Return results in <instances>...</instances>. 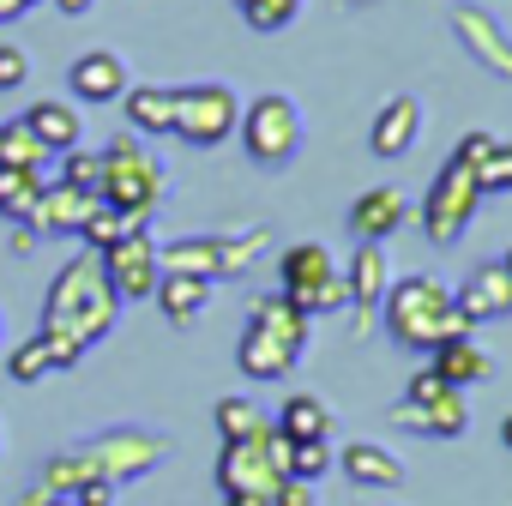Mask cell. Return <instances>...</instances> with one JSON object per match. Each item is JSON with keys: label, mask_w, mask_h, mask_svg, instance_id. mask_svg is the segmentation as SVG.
<instances>
[{"label": "cell", "mask_w": 512, "mask_h": 506, "mask_svg": "<svg viewBox=\"0 0 512 506\" xmlns=\"http://www.w3.org/2000/svg\"><path fill=\"white\" fill-rule=\"evenodd\" d=\"M115 320H121V296L109 290L103 260H97L91 247L73 253V260L55 272L49 296H43V332H61V338H73L79 350H97V344L115 332Z\"/></svg>", "instance_id": "obj_1"}, {"label": "cell", "mask_w": 512, "mask_h": 506, "mask_svg": "<svg viewBox=\"0 0 512 506\" xmlns=\"http://www.w3.org/2000/svg\"><path fill=\"white\" fill-rule=\"evenodd\" d=\"M308 332H314V320L290 302V296H253V308H247V326H241V338H235V368L247 374V380H290L296 374V362L308 356Z\"/></svg>", "instance_id": "obj_2"}, {"label": "cell", "mask_w": 512, "mask_h": 506, "mask_svg": "<svg viewBox=\"0 0 512 506\" xmlns=\"http://www.w3.org/2000/svg\"><path fill=\"white\" fill-rule=\"evenodd\" d=\"M380 326H386V338H392L398 350H410V356H434L446 338L470 332L464 314H458V302H452V290H446L434 272L392 278V290H386V302H380Z\"/></svg>", "instance_id": "obj_3"}, {"label": "cell", "mask_w": 512, "mask_h": 506, "mask_svg": "<svg viewBox=\"0 0 512 506\" xmlns=\"http://www.w3.org/2000/svg\"><path fill=\"white\" fill-rule=\"evenodd\" d=\"M266 223H247V229H217V235H181L169 247H157L163 272H187V278H205V284H223V278H241L266 247Z\"/></svg>", "instance_id": "obj_4"}, {"label": "cell", "mask_w": 512, "mask_h": 506, "mask_svg": "<svg viewBox=\"0 0 512 506\" xmlns=\"http://www.w3.org/2000/svg\"><path fill=\"white\" fill-rule=\"evenodd\" d=\"M163 193H169V175L145 151V139L139 133H115L103 145V205H121L133 217H157Z\"/></svg>", "instance_id": "obj_5"}, {"label": "cell", "mask_w": 512, "mask_h": 506, "mask_svg": "<svg viewBox=\"0 0 512 506\" xmlns=\"http://www.w3.org/2000/svg\"><path fill=\"white\" fill-rule=\"evenodd\" d=\"M241 145L247 157L260 163V169H290L302 157V139H308V121H302V103L284 97V91H266V97H253L241 103Z\"/></svg>", "instance_id": "obj_6"}, {"label": "cell", "mask_w": 512, "mask_h": 506, "mask_svg": "<svg viewBox=\"0 0 512 506\" xmlns=\"http://www.w3.org/2000/svg\"><path fill=\"white\" fill-rule=\"evenodd\" d=\"M278 296H290L308 320L320 314H338L350 296H344V266L332 260L326 241H290L278 253Z\"/></svg>", "instance_id": "obj_7"}, {"label": "cell", "mask_w": 512, "mask_h": 506, "mask_svg": "<svg viewBox=\"0 0 512 506\" xmlns=\"http://www.w3.org/2000/svg\"><path fill=\"white\" fill-rule=\"evenodd\" d=\"M392 422L410 428V434H428V440H458V434L470 428V404H464V392L446 386L434 368H416L410 386H404V398L392 404Z\"/></svg>", "instance_id": "obj_8"}, {"label": "cell", "mask_w": 512, "mask_h": 506, "mask_svg": "<svg viewBox=\"0 0 512 506\" xmlns=\"http://www.w3.org/2000/svg\"><path fill=\"white\" fill-rule=\"evenodd\" d=\"M476 211H482L476 175H470L458 157H446V163L434 169L428 193H422V235H428L434 247H452V241H464V229L476 223Z\"/></svg>", "instance_id": "obj_9"}, {"label": "cell", "mask_w": 512, "mask_h": 506, "mask_svg": "<svg viewBox=\"0 0 512 506\" xmlns=\"http://www.w3.org/2000/svg\"><path fill=\"white\" fill-rule=\"evenodd\" d=\"M235 127H241V97H235L223 79L175 85V139H187V145L211 151V145H223Z\"/></svg>", "instance_id": "obj_10"}, {"label": "cell", "mask_w": 512, "mask_h": 506, "mask_svg": "<svg viewBox=\"0 0 512 506\" xmlns=\"http://www.w3.org/2000/svg\"><path fill=\"white\" fill-rule=\"evenodd\" d=\"M85 452H91V464H97V476H103L109 488H127V482L151 476V470L169 458V434L139 428V422H121V428L91 434V440H85Z\"/></svg>", "instance_id": "obj_11"}, {"label": "cell", "mask_w": 512, "mask_h": 506, "mask_svg": "<svg viewBox=\"0 0 512 506\" xmlns=\"http://www.w3.org/2000/svg\"><path fill=\"white\" fill-rule=\"evenodd\" d=\"M284 452H290V440L278 428L253 434V440H223V452H217V488L223 494H278Z\"/></svg>", "instance_id": "obj_12"}, {"label": "cell", "mask_w": 512, "mask_h": 506, "mask_svg": "<svg viewBox=\"0 0 512 506\" xmlns=\"http://www.w3.org/2000/svg\"><path fill=\"white\" fill-rule=\"evenodd\" d=\"M392 290V272H386V241H362L350 253V266H344V308H350V332L368 338L380 326V302Z\"/></svg>", "instance_id": "obj_13"}, {"label": "cell", "mask_w": 512, "mask_h": 506, "mask_svg": "<svg viewBox=\"0 0 512 506\" xmlns=\"http://www.w3.org/2000/svg\"><path fill=\"white\" fill-rule=\"evenodd\" d=\"M97 260H103V278H109V290L121 296V308H127V302H151V296H157L163 260H157L151 229H139V235H127V241H115L109 253H97Z\"/></svg>", "instance_id": "obj_14"}, {"label": "cell", "mask_w": 512, "mask_h": 506, "mask_svg": "<svg viewBox=\"0 0 512 506\" xmlns=\"http://www.w3.org/2000/svg\"><path fill=\"white\" fill-rule=\"evenodd\" d=\"M452 37L464 43V55L482 73L512 79V37H506V25L494 13H482V0H458V7H452Z\"/></svg>", "instance_id": "obj_15"}, {"label": "cell", "mask_w": 512, "mask_h": 506, "mask_svg": "<svg viewBox=\"0 0 512 506\" xmlns=\"http://www.w3.org/2000/svg\"><path fill=\"white\" fill-rule=\"evenodd\" d=\"M452 302H458L464 326L506 320V314H512V278H506V266H500V260H488V266H470V272H464V284L452 290Z\"/></svg>", "instance_id": "obj_16"}, {"label": "cell", "mask_w": 512, "mask_h": 506, "mask_svg": "<svg viewBox=\"0 0 512 506\" xmlns=\"http://www.w3.org/2000/svg\"><path fill=\"white\" fill-rule=\"evenodd\" d=\"M127 61L115 55V49H85L73 67H67V91L79 97V103H121L127 97Z\"/></svg>", "instance_id": "obj_17"}, {"label": "cell", "mask_w": 512, "mask_h": 506, "mask_svg": "<svg viewBox=\"0 0 512 506\" xmlns=\"http://www.w3.org/2000/svg\"><path fill=\"white\" fill-rule=\"evenodd\" d=\"M416 139H422V103H416L410 91L386 97L380 115H374V127H368V151H374L380 163H392V157H404Z\"/></svg>", "instance_id": "obj_18"}, {"label": "cell", "mask_w": 512, "mask_h": 506, "mask_svg": "<svg viewBox=\"0 0 512 506\" xmlns=\"http://www.w3.org/2000/svg\"><path fill=\"white\" fill-rule=\"evenodd\" d=\"M452 157L476 175V187H482V199L488 193H512V139H494V133H464L458 145H452Z\"/></svg>", "instance_id": "obj_19"}, {"label": "cell", "mask_w": 512, "mask_h": 506, "mask_svg": "<svg viewBox=\"0 0 512 506\" xmlns=\"http://www.w3.org/2000/svg\"><path fill=\"white\" fill-rule=\"evenodd\" d=\"M338 470L356 482V488H374V494H392V488H404V458L392 452V446H380V440H350L344 452H338Z\"/></svg>", "instance_id": "obj_20"}, {"label": "cell", "mask_w": 512, "mask_h": 506, "mask_svg": "<svg viewBox=\"0 0 512 506\" xmlns=\"http://www.w3.org/2000/svg\"><path fill=\"white\" fill-rule=\"evenodd\" d=\"M404 223H410V199H404L398 187H368V193H356V205H350L356 241H392Z\"/></svg>", "instance_id": "obj_21"}, {"label": "cell", "mask_w": 512, "mask_h": 506, "mask_svg": "<svg viewBox=\"0 0 512 506\" xmlns=\"http://www.w3.org/2000/svg\"><path fill=\"white\" fill-rule=\"evenodd\" d=\"M19 121L49 145V157H61V151H73V145H85V115H79L73 103H61V97H37Z\"/></svg>", "instance_id": "obj_22"}, {"label": "cell", "mask_w": 512, "mask_h": 506, "mask_svg": "<svg viewBox=\"0 0 512 506\" xmlns=\"http://www.w3.org/2000/svg\"><path fill=\"white\" fill-rule=\"evenodd\" d=\"M91 193H79V187H67V181H49L43 187V199H37V211H31V229L37 235H79L85 229V217H91Z\"/></svg>", "instance_id": "obj_23"}, {"label": "cell", "mask_w": 512, "mask_h": 506, "mask_svg": "<svg viewBox=\"0 0 512 506\" xmlns=\"http://www.w3.org/2000/svg\"><path fill=\"white\" fill-rule=\"evenodd\" d=\"M428 368L446 380V386H458V392H470V386H482L488 374H494V356L470 338V332H458V338H446L434 356H428Z\"/></svg>", "instance_id": "obj_24"}, {"label": "cell", "mask_w": 512, "mask_h": 506, "mask_svg": "<svg viewBox=\"0 0 512 506\" xmlns=\"http://www.w3.org/2000/svg\"><path fill=\"white\" fill-rule=\"evenodd\" d=\"M121 109H127V127H133L139 139L175 133V85H127Z\"/></svg>", "instance_id": "obj_25"}, {"label": "cell", "mask_w": 512, "mask_h": 506, "mask_svg": "<svg viewBox=\"0 0 512 506\" xmlns=\"http://www.w3.org/2000/svg\"><path fill=\"white\" fill-rule=\"evenodd\" d=\"M211 290H217V284H205V278H187V272H163L151 302L163 308V320H169V326H193V320L211 308Z\"/></svg>", "instance_id": "obj_26"}, {"label": "cell", "mask_w": 512, "mask_h": 506, "mask_svg": "<svg viewBox=\"0 0 512 506\" xmlns=\"http://www.w3.org/2000/svg\"><path fill=\"white\" fill-rule=\"evenodd\" d=\"M272 428H278L284 440H332L338 422H332V404H326L320 392H290Z\"/></svg>", "instance_id": "obj_27"}, {"label": "cell", "mask_w": 512, "mask_h": 506, "mask_svg": "<svg viewBox=\"0 0 512 506\" xmlns=\"http://www.w3.org/2000/svg\"><path fill=\"white\" fill-rule=\"evenodd\" d=\"M91 482H103V476H97V464H91L85 446H67V452H55V458L37 470V488H43L49 500H73V494L91 488Z\"/></svg>", "instance_id": "obj_28"}, {"label": "cell", "mask_w": 512, "mask_h": 506, "mask_svg": "<svg viewBox=\"0 0 512 506\" xmlns=\"http://www.w3.org/2000/svg\"><path fill=\"white\" fill-rule=\"evenodd\" d=\"M139 229H151V217H133V211H121V205H91V217H85V229H79V241L91 247V253H109L115 241H127V235H139Z\"/></svg>", "instance_id": "obj_29"}, {"label": "cell", "mask_w": 512, "mask_h": 506, "mask_svg": "<svg viewBox=\"0 0 512 506\" xmlns=\"http://www.w3.org/2000/svg\"><path fill=\"white\" fill-rule=\"evenodd\" d=\"M43 187H49L43 169H13V163H0V217H7V223H31Z\"/></svg>", "instance_id": "obj_30"}, {"label": "cell", "mask_w": 512, "mask_h": 506, "mask_svg": "<svg viewBox=\"0 0 512 506\" xmlns=\"http://www.w3.org/2000/svg\"><path fill=\"white\" fill-rule=\"evenodd\" d=\"M211 422H217V440H253V434L272 428V416L253 404V398H217Z\"/></svg>", "instance_id": "obj_31"}, {"label": "cell", "mask_w": 512, "mask_h": 506, "mask_svg": "<svg viewBox=\"0 0 512 506\" xmlns=\"http://www.w3.org/2000/svg\"><path fill=\"white\" fill-rule=\"evenodd\" d=\"M0 163H13V169H43V163H49V145H43L25 121H0Z\"/></svg>", "instance_id": "obj_32"}, {"label": "cell", "mask_w": 512, "mask_h": 506, "mask_svg": "<svg viewBox=\"0 0 512 506\" xmlns=\"http://www.w3.org/2000/svg\"><path fill=\"white\" fill-rule=\"evenodd\" d=\"M55 181H67V187H79V193L103 199V151H91V145L61 151V175H55Z\"/></svg>", "instance_id": "obj_33"}, {"label": "cell", "mask_w": 512, "mask_h": 506, "mask_svg": "<svg viewBox=\"0 0 512 506\" xmlns=\"http://www.w3.org/2000/svg\"><path fill=\"white\" fill-rule=\"evenodd\" d=\"M332 464H338L332 440H290V452H284V476H296V482H320Z\"/></svg>", "instance_id": "obj_34"}, {"label": "cell", "mask_w": 512, "mask_h": 506, "mask_svg": "<svg viewBox=\"0 0 512 506\" xmlns=\"http://www.w3.org/2000/svg\"><path fill=\"white\" fill-rule=\"evenodd\" d=\"M235 13H241V25L247 31H284L296 13H302V0H235Z\"/></svg>", "instance_id": "obj_35"}, {"label": "cell", "mask_w": 512, "mask_h": 506, "mask_svg": "<svg viewBox=\"0 0 512 506\" xmlns=\"http://www.w3.org/2000/svg\"><path fill=\"white\" fill-rule=\"evenodd\" d=\"M7 374H13L19 386H37V380H49V350H43V338H25V344H13V350H7Z\"/></svg>", "instance_id": "obj_36"}, {"label": "cell", "mask_w": 512, "mask_h": 506, "mask_svg": "<svg viewBox=\"0 0 512 506\" xmlns=\"http://www.w3.org/2000/svg\"><path fill=\"white\" fill-rule=\"evenodd\" d=\"M31 79V55L19 43H0V91H19Z\"/></svg>", "instance_id": "obj_37"}, {"label": "cell", "mask_w": 512, "mask_h": 506, "mask_svg": "<svg viewBox=\"0 0 512 506\" xmlns=\"http://www.w3.org/2000/svg\"><path fill=\"white\" fill-rule=\"evenodd\" d=\"M272 506H320V494H314V482L284 476V482H278V494H272Z\"/></svg>", "instance_id": "obj_38"}, {"label": "cell", "mask_w": 512, "mask_h": 506, "mask_svg": "<svg viewBox=\"0 0 512 506\" xmlns=\"http://www.w3.org/2000/svg\"><path fill=\"white\" fill-rule=\"evenodd\" d=\"M37 241H43V235H37L31 223H13V241H7V253H19V260H31V253H37Z\"/></svg>", "instance_id": "obj_39"}, {"label": "cell", "mask_w": 512, "mask_h": 506, "mask_svg": "<svg viewBox=\"0 0 512 506\" xmlns=\"http://www.w3.org/2000/svg\"><path fill=\"white\" fill-rule=\"evenodd\" d=\"M73 506H115V488H109V482H91V488L73 494Z\"/></svg>", "instance_id": "obj_40"}, {"label": "cell", "mask_w": 512, "mask_h": 506, "mask_svg": "<svg viewBox=\"0 0 512 506\" xmlns=\"http://www.w3.org/2000/svg\"><path fill=\"white\" fill-rule=\"evenodd\" d=\"M31 7H43V0H0V25H7V19H25Z\"/></svg>", "instance_id": "obj_41"}, {"label": "cell", "mask_w": 512, "mask_h": 506, "mask_svg": "<svg viewBox=\"0 0 512 506\" xmlns=\"http://www.w3.org/2000/svg\"><path fill=\"white\" fill-rule=\"evenodd\" d=\"M97 7V0H55V13H67V19H85Z\"/></svg>", "instance_id": "obj_42"}, {"label": "cell", "mask_w": 512, "mask_h": 506, "mask_svg": "<svg viewBox=\"0 0 512 506\" xmlns=\"http://www.w3.org/2000/svg\"><path fill=\"white\" fill-rule=\"evenodd\" d=\"M223 506H272V494H223Z\"/></svg>", "instance_id": "obj_43"}, {"label": "cell", "mask_w": 512, "mask_h": 506, "mask_svg": "<svg viewBox=\"0 0 512 506\" xmlns=\"http://www.w3.org/2000/svg\"><path fill=\"white\" fill-rule=\"evenodd\" d=\"M500 446H512V410L500 416Z\"/></svg>", "instance_id": "obj_44"}, {"label": "cell", "mask_w": 512, "mask_h": 506, "mask_svg": "<svg viewBox=\"0 0 512 506\" xmlns=\"http://www.w3.org/2000/svg\"><path fill=\"white\" fill-rule=\"evenodd\" d=\"M500 266H506V278H512V247H506V260H500Z\"/></svg>", "instance_id": "obj_45"}, {"label": "cell", "mask_w": 512, "mask_h": 506, "mask_svg": "<svg viewBox=\"0 0 512 506\" xmlns=\"http://www.w3.org/2000/svg\"><path fill=\"white\" fill-rule=\"evenodd\" d=\"M0 350H7V320H0Z\"/></svg>", "instance_id": "obj_46"}, {"label": "cell", "mask_w": 512, "mask_h": 506, "mask_svg": "<svg viewBox=\"0 0 512 506\" xmlns=\"http://www.w3.org/2000/svg\"><path fill=\"white\" fill-rule=\"evenodd\" d=\"M0 446H7V428H0Z\"/></svg>", "instance_id": "obj_47"}, {"label": "cell", "mask_w": 512, "mask_h": 506, "mask_svg": "<svg viewBox=\"0 0 512 506\" xmlns=\"http://www.w3.org/2000/svg\"><path fill=\"white\" fill-rule=\"evenodd\" d=\"M350 7H362V0H350Z\"/></svg>", "instance_id": "obj_48"}]
</instances>
